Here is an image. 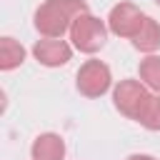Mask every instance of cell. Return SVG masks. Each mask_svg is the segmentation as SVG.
<instances>
[{
  "mask_svg": "<svg viewBox=\"0 0 160 160\" xmlns=\"http://www.w3.org/2000/svg\"><path fill=\"white\" fill-rule=\"evenodd\" d=\"M82 12H88V2L85 0H45L38 10H35V30L42 38H62L65 32H70L75 18H80Z\"/></svg>",
  "mask_w": 160,
  "mask_h": 160,
  "instance_id": "obj_1",
  "label": "cell"
},
{
  "mask_svg": "<svg viewBox=\"0 0 160 160\" xmlns=\"http://www.w3.org/2000/svg\"><path fill=\"white\" fill-rule=\"evenodd\" d=\"M70 40H72L75 50L92 55L108 42V25L90 12H82L80 18H75V22L70 28Z\"/></svg>",
  "mask_w": 160,
  "mask_h": 160,
  "instance_id": "obj_2",
  "label": "cell"
},
{
  "mask_svg": "<svg viewBox=\"0 0 160 160\" xmlns=\"http://www.w3.org/2000/svg\"><path fill=\"white\" fill-rule=\"evenodd\" d=\"M110 85H112V75L102 60H85L75 75V88L85 98H100L110 90Z\"/></svg>",
  "mask_w": 160,
  "mask_h": 160,
  "instance_id": "obj_3",
  "label": "cell"
},
{
  "mask_svg": "<svg viewBox=\"0 0 160 160\" xmlns=\"http://www.w3.org/2000/svg\"><path fill=\"white\" fill-rule=\"evenodd\" d=\"M145 18H148V15H145L138 5L122 0V2L112 5L110 15H108V30H110L112 35H118V38H130V40H132V38L140 32Z\"/></svg>",
  "mask_w": 160,
  "mask_h": 160,
  "instance_id": "obj_4",
  "label": "cell"
},
{
  "mask_svg": "<svg viewBox=\"0 0 160 160\" xmlns=\"http://www.w3.org/2000/svg\"><path fill=\"white\" fill-rule=\"evenodd\" d=\"M152 92L140 82V80H120L118 85H115V90H112V105L125 115V118H130V120H135L138 118V112H140V108L145 105V100L150 98Z\"/></svg>",
  "mask_w": 160,
  "mask_h": 160,
  "instance_id": "obj_5",
  "label": "cell"
},
{
  "mask_svg": "<svg viewBox=\"0 0 160 160\" xmlns=\"http://www.w3.org/2000/svg\"><path fill=\"white\" fill-rule=\"evenodd\" d=\"M32 55L40 65L45 68H60V65H68L70 58H72V48L65 42V40H58V38H45V40H38L32 45Z\"/></svg>",
  "mask_w": 160,
  "mask_h": 160,
  "instance_id": "obj_6",
  "label": "cell"
},
{
  "mask_svg": "<svg viewBox=\"0 0 160 160\" xmlns=\"http://www.w3.org/2000/svg\"><path fill=\"white\" fill-rule=\"evenodd\" d=\"M30 155H32V160H62L65 158V140L58 132H42L32 140Z\"/></svg>",
  "mask_w": 160,
  "mask_h": 160,
  "instance_id": "obj_7",
  "label": "cell"
},
{
  "mask_svg": "<svg viewBox=\"0 0 160 160\" xmlns=\"http://www.w3.org/2000/svg\"><path fill=\"white\" fill-rule=\"evenodd\" d=\"M132 48L140 52H150V55L155 50H160V22L152 18H145L140 32L132 38Z\"/></svg>",
  "mask_w": 160,
  "mask_h": 160,
  "instance_id": "obj_8",
  "label": "cell"
},
{
  "mask_svg": "<svg viewBox=\"0 0 160 160\" xmlns=\"http://www.w3.org/2000/svg\"><path fill=\"white\" fill-rule=\"evenodd\" d=\"M25 60V48L12 38H0V70H15Z\"/></svg>",
  "mask_w": 160,
  "mask_h": 160,
  "instance_id": "obj_9",
  "label": "cell"
},
{
  "mask_svg": "<svg viewBox=\"0 0 160 160\" xmlns=\"http://www.w3.org/2000/svg\"><path fill=\"white\" fill-rule=\"evenodd\" d=\"M138 72H140V82L148 90L160 92V58L158 55H148L145 60H140Z\"/></svg>",
  "mask_w": 160,
  "mask_h": 160,
  "instance_id": "obj_10",
  "label": "cell"
},
{
  "mask_svg": "<svg viewBox=\"0 0 160 160\" xmlns=\"http://www.w3.org/2000/svg\"><path fill=\"white\" fill-rule=\"evenodd\" d=\"M135 122H140L145 130H160V95H150L145 100Z\"/></svg>",
  "mask_w": 160,
  "mask_h": 160,
  "instance_id": "obj_11",
  "label": "cell"
},
{
  "mask_svg": "<svg viewBox=\"0 0 160 160\" xmlns=\"http://www.w3.org/2000/svg\"><path fill=\"white\" fill-rule=\"evenodd\" d=\"M128 160H158V158H152V155H145V152H132Z\"/></svg>",
  "mask_w": 160,
  "mask_h": 160,
  "instance_id": "obj_12",
  "label": "cell"
},
{
  "mask_svg": "<svg viewBox=\"0 0 160 160\" xmlns=\"http://www.w3.org/2000/svg\"><path fill=\"white\" fill-rule=\"evenodd\" d=\"M155 5H160V0H155Z\"/></svg>",
  "mask_w": 160,
  "mask_h": 160,
  "instance_id": "obj_13",
  "label": "cell"
}]
</instances>
